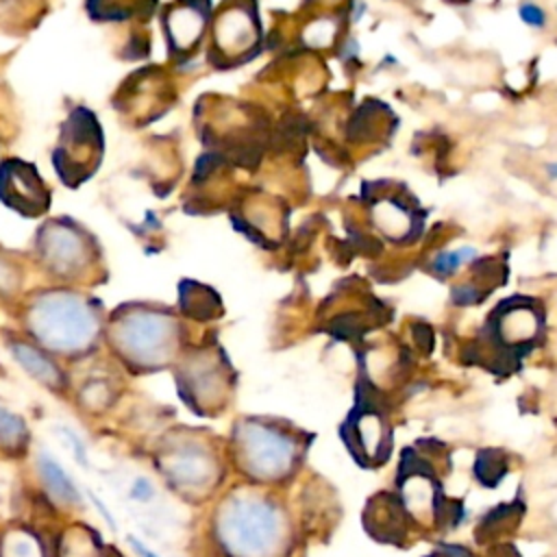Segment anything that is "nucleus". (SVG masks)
<instances>
[{"label":"nucleus","instance_id":"obj_1","mask_svg":"<svg viewBox=\"0 0 557 557\" xmlns=\"http://www.w3.org/2000/svg\"><path fill=\"white\" fill-rule=\"evenodd\" d=\"M285 516L259 494L231 496L218 513V542L228 557H274L285 544Z\"/></svg>","mask_w":557,"mask_h":557},{"label":"nucleus","instance_id":"obj_2","mask_svg":"<svg viewBox=\"0 0 557 557\" xmlns=\"http://www.w3.org/2000/svg\"><path fill=\"white\" fill-rule=\"evenodd\" d=\"M33 333L54 350H78L98 331L96 313L72 294H52L35 302L30 313Z\"/></svg>","mask_w":557,"mask_h":557},{"label":"nucleus","instance_id":"obj_3","mask_svg":"<svg viewBox=\"0 0 557 557\" xmlns=\"http://www.w3.org/2000/svg\"><path fill=\"white\" fill-rule=\"evenodd\" d=\"M237 450L246 472L259 481H278L298 459V442L283 429L263 422L237 426Z\"/></svg>","mask_w":557,"mask_h":557},{"label":"nucleus","instance_id":"obj_4","mask_svg":"<svg viewBox=\"0 0 557 557\" xmlns=\"http://www.w3.org/2000/svg\"><path fill=\"white\" fill-rule=\"evenodd\" d=\"M172 322L152 311H137L120 326L122 348L137 361L150 363L165 357L172 342Z\"/></svg>","mask_w":557,"mask_h":557},{"label":"nucleus","instance_id":"obj_5","mask_svg":"<svg viewBox=\"0 0 557 557\" xmlns=\"http://www.w3.org/2000/svg\"><path fill=\"white\" fill-rule=\"evenodd\" d=\"M165 470L172 481L185 487H196L209 481L213 472V459L207 453V448L198 444H185L176 450L165 461Z\"/></svg>","mask_w":557,"mask_h":557},{"label":"nucleus","instance_id":"obj_6","mask_svg":"<svg viewBox=\"0 0 557 557\" xmlns=\"http://www.w3.org/2000/svg\"><path fill=\"white\" fill-rule=\"evenodd\" d=\"M11 352L15 357V361L30 374L35 376L37 381L46 383V385H59L61 383V370L44 355L39 352L37 348L28 346V344H11Z\"/></svg>","mask_w":557,"mask_h":557},{"label":"nucleus","instance_id":"obj_7","mask_svg":"<svg viewBox=\"0 0 557 557\" xmlns=\"http://www.w3.org/2000/svg\"><path fill=\"white\" fill-rule=\"evenodd\" d=\"M39 472H41V476H44V481H46V487H48V492L57 498V500H61V503H78L81 500V494H78V490H76V485L72 483V479L65 474V470L54 461V459H50V457H41L39 459Z\"/></svg>","mask_w":557,"mask_h":557},{"label":"nucleus","instance_id":"obj_8","mask_svg":"<svg viewBox=\"0 0 557 557\" xmlns=\"http://www.w3.org/2000/svg\"><path fill=\"white\" fill-rule=\"evenodd\" d=\"M48 252L57 265L70 268L81 259L83 242L67 228H54L48 239Z\"/></svg>","mask_w":557,"mask_h":557},{"label":"nucleus","instance_id":"obj_9","mask_svg":"<svg viewBox=\"0 0 557 557\" xmlns=\"http://www.w3.org/2000/svg\"><path fill=\"white\" fill-rule=\"evenodd\" d=\"M26 442V424L20 416L0 407V446L20 448Z\"/></svg>","mask_w":557,"mask_h":557},{"label":"nucleus","instance_id":"obj_10","mask_svg":"<svg viewBox=\"0 0 557 557\" xmlns=\"http://www.w3.org/2000/svg\"><path fill=\"white\" fill-rule=\"evenodd\" d=\"M476 255L474 248L470 246H463V248H457V250H446V252H440L435 259H433V272L440 274V276H450L457 272V268L466 261H470L472 257Z\"/></svg>","mask_w":557,"mask_h":557},{"label":"nucleus","instance_id":"obj_11","mask_svg":"<svg viewBox=\"0 0 557 557\" xmlns=\"http://www.w3.org/2000/svg\"><path fill=\"white\" fill-rule=\"evenodd\" d=\"M481 298V294L474 289V287H470V285H457L455 289H453V300L457 302V305H472V302H476Z\"/></svg>","mask_w":557,"mask_h":557},{"label":"nucleus","instance_id":"obj_12","mask_svg":"<svg viewBox=\"0 0 557 557\" xmlns=\"http://www.w3.org/2000/svg\"><path fill=\"white\" fill-rule=\"evenodd\" d=\"M131 496L137 500H148L152 496V485L146 479H137L131 487Z\"/></svg>","mask_w":557,"mask_h":557},{"label":"nucleus","instance_id":"obj_13","mask_svg":"<svg viewBox=\"0 0 557 557\" xmlns=\"http://www.w3.org/2000/svg\"><path fill=\"white\" fill-rule=\"evenodd\" d=\"M520 13H522L524 22H531V24H537V26L544 22V20H542L544 15H542V11H540L537 7H529V4H527V7H522Z\"/></svg>","mask_w":557,"mask_h":557},{"label":"nucleus","instance_id":"obj_14","mask_svg":"<svg viewBox=\"0 0 557 557\" xmlns=\"http://www.w3.org/2000/svg\"><path fill=\"white\" fill-rule=\"evenodd\" d=\"M131 544H133V548L137 550V555H141V557H159L157 553H152L146 544H141V542L135 540V537H131Z\"/></svg>","mask_w":557,"mask_h":557},{"label":"nucleus","instance_id":"obj_15","mask_svg":"<svg viewBox=\"0 0 557 557\" xmlns=\"http://www.w3.org/2000/svg\"><path fill=\"white\" fill-rule=\"evenodd\" d=\"M91 500H94V505H96V507H98V509H100V511H102V516H104V518H107V522H109V524H111V527H115V522H113V518H111V513H109V509H107V507H104V505H102V503H100V500H98V498H96V496H91Z\"/></svg>","mask_w":557,"mask_h":557},{"label":"nucleus","instance_id":"obj_16","mask_svg":"<svg viewBox=\"0 0 557 557\" xmlns=\"http://www.w3.org/2000/svg\"><path fill=\"white\" fill-rule=\"evenodd\" d=\"M550 172H555L553 176H557V165H550Z\"/></svg>","mask_w":557,"mask_h":557},{"label":"nucleus","instance_id":"obj_17","mask_svg":"<svg viewBox=\"0 0 557 557\" xmlns=\"http://www.w3.org/2000/svg\"><path fill=\"white\" fill-rule=\"evenodd\" d=\"M0 285H2V272H0Z\"/></svg>","mask_w":557,"mask_h":557}]
</instances>
